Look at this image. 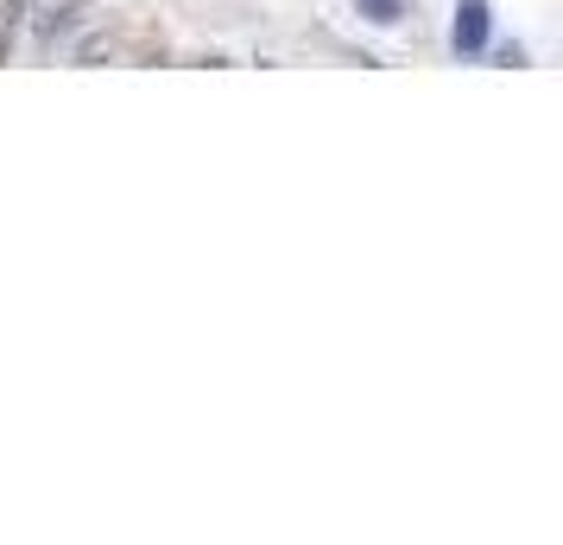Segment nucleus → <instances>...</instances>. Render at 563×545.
Segmentation results:
<instances>
[{
	"instance_id": "obj_5",
	"label": "nucleus",
	"mask_w": 563,
	"mask_h": 545,
	"mask_svg": "<svg viewBox=\"0 0 563 545\" xmlns=\"http://www.w3.org/2000/svg\"><path fill=\"white\" fill-rule=\"evenodd\" d=\"M355 13L367 20V26H399L406 7H399V0H355Z\"/></svg>"
},
{
	"instance_id": "obj_2",
	"label": "nucleus",
	"mask_w": 563,
	"mask_h": 545,
	"mask_svg": "<svg viewBox=\"0 0 563 545\" xmlns=\"http://www.w3.org/2000/svg\"><path fill=\"white\" fill-rule=\"evenodd\" d=\"M82 13H89L82 0H52V7L38 13V52H52V45H57L70 26H82Z\"/></svg>"
},
{
	"instance_id": "obj_4",
	"label": "nucleus",
	"mask_w": 563,
	"mask_h": 545,
	"mask_svg": "<svg viewBox=\"0 0 563 545\" xmlns=\"http://www.w3.org/2000/svg\"><path fill=\"white\" fill-rule=\"evenodd\" d=\"M32 0H0V64H13V45H20V26H26Z\"/></svg>"
},
{
	"instance_id": "obj_1",
	"label": "nucleus",
	"mask_w": 563,
	"mask_h": 545,
	"mask_svg": "<svg viewBox=\"0 0 563 545\" xmlns=\"http://www.w3.org/2000/svg\"><path fill=\"white\" fill-rule=\"evenodd\" d=\"M456 57H482L487 52V0H456V32H450Z\"/></svg>"
},
{
	"instance_id": "obj_3",
	"label": "nucleus",
	"mask_w": 563,
	"mask_h": 545,
	"mask_svg": "<svg viewBox=\"0 0 563 545\" xmlns=\"http://www.w3.org/2000/svg\"><path fill=\"white\" fill-rule=\"evenodd\" d=\"M82 64V70H96V64H114L121 57V39L114 32H89V39H77V52H70Z\"/></svg>"
}]
</instances>
